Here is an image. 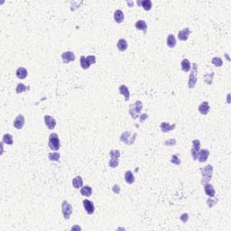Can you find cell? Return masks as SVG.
Listing matches in <instances>:
<instances>
[{
  "label": "cell",
  "mask_w": 231,
  "mask_h": 231,
  "mask_svg": "<svg viewBox=\"0 0 231 231\" xmlns=\"http://www.w3.org/2000/svg\"><path fill=\"white\" fill-rule=\"evenodd\" d=\"M143 109V103L140 100L136 101L129 107V114L133 119H137L140 117V113Z\"/></svg>",
  "instance_id": "6da1fadb"
},
{
  "label": "cell",
  "mask_w": 231,
  "mask_h": 231,
  "mask_svg": "<svg viewBox=\"0 0 231 231\" xmlns=\"http://www.w3.org/2000/svg\"><path fill=\"white\" fill-rule=\"evenodd\" d=\"M190 69H191V71H190V78H189V81H188V87L190 89H193L197 83V73H198L197 63L191 64Z\"/></svg>",
  "instance_id": "7a4b0ae2"
},
{
  "label": "cell",
  "mask_w": 231,
  "mask_h": 231,
  "mask_svg": "<svg viewBox=\"0 0 231 231\" xmlns=\"http://www.w3.org/2000/svg\"><path fill=\"white\" fill-rule=\"evenodd\" d=\"M48 145H49L50 149H52V151H58L61 148L60 139H59V137H58V135L56 133H52L49 136Z\"/></svg>",
  "instance_id": "3957f363"
},
{
  "label": "cell",
  "mask_w": 231,
  "mask_h": 231,
  "mask_svg": "<svg viewBox=\"0 0 231 231\" xmlns=\"http://www.w3.org/2000/svg\"><path fill=\"white\" fill-rule=\"evenodd\" d=\"M201 174H202V180H201V184L205 185L206 183H209V181L211 179L212 174H213V167L210 164L207 165L204 169L201 170Z\"/></svg>",
  "instance_id": "277c9868"
},
{
  "label": "cell",
  "mask_w": 231,
  "mask_h": 231,
  "mask_svg": "<svg viewBox=\"0 0 231 231\" xmlns=\"http://www.w3.org/2000/svg\"><path fill=\"white\" fill-rule=\"evenodd\" d=\"M137 136V135L136 133H134L133 136L131 137V133H130V132L125 131V132H124V133L121 135V137H120V141H121L122 143L127 145H133V144L135 143Z\"/></svg>",
  "instance_id": "5b68a950"
},
{
  "label": "cell",
  "mask_w": 231,
  "mask_h": 231,
  "mask_svg": "<svg viewBox=\"0 0 231 231\" xmlns=\"http://www.w3.org/2000/svg\"><path fill=\"white\" fill-rule=\"evenodd\" d=\"M96 62V57L93 55H89V56H81L80 57V66L81 68L84 70H87L90 67L91 64H94Z\"/></svg>",
  "instance_id": "8992f818"
},
{
  "label": "cell",
  "mask_w": 231,
  "mask_h": 231,
  "mask_svg": "<svg viewBox=\"0 0 231 231\" xmlns=\"http://www.w3.org/2000/svg\"><path fill=\"white\" fill-rule=\"evenodd\" d=\"M72 206L67 201H63L61 203V211L63 214V217L65 219H69L72 213Z\"/></svg>",
  "instance_id": "52a82bcc"
},
{
  "label": "cell",
  "mask_w": 231,
  "mask_h": 231,
  "mask_svg": "<svg viewBox=\"0 0 231 231\" xmlns=\"http://www.w3.org/2000/svg\"><path fill=\"white\" fill-rule=\"evenodd\" d=\"M201 150V142L200 140L198 139H195L192 141V147H191V150H190V154H191V156L193 158V160H197V157H198V154H199Z\"/></svg>",
  "instance_id": "ba28073f"
},
{
  "label": "cell",
  "mask_w": 231,
  "mask_h": 231,
  "mask_svg": "<svg viewBox=\"0 0 231 231\" xmlns=\"http://www.w3.org/2000/svg\"><path fill=\"white\" fill-rule=\"evenodd\" d=\"M61 59L65 64H68L75 60V54L72 52H65L61 54Z\"/></svg>",
  "instance_id": "9c48e42d"
},
{
  "label": "cell",
  "mask_w": 231,
  "mask_h": 231,
  "mask_svg": "<svg viewBox=\"0 0 231 231\" xmlns=\"http://www.w3.org/2000/svg\"><path fill=\"white\" fill-rule=\"evenodd\" d=\"M44 123H45L46 126L48 127V129H50V130H52L56 125V120L54 119V117H52L49 115L44 116Z\"/></svg>",
  "instance_id": "30bf717a"
},
{
  "label": "cell",
  "mask_w": 231,
  "mask_h": 231,
  "mask_svg": "<svg viewBox=\"0 0 231 231\" xmlns=\"http://www.w3.org/2000/svg\"><path fill=\"white\" fill-rule=\"evenodd\" d=\"M83 206H84V209H85V210L87 211L88 214L91 215V214L94 213V211H95V206H94V204H93L92 201H89V200H84V201H83Z\"/></svg>",
  "instance_id": "8fae6325"
},
{
  "label": "cell",
  "mask_w": 231,
  "mask_h": 231,
  "mask_svg": "<svg viewBox=\"0 0 231 231\" xmlns=\"http://www.w3.org/2000/svg\"><path fill=\"white\" fill-rule=\"evenodd\" d=\"M209 155H210V151L209 150H207V149L200 150L199 154H198L197 160H199V162H205L208 160Z\"/></svg>",
  "instance_id": "7c38bea8"
},
{
  "label": "cell",
  "mask_w": 231,
  "mask_h": 231,
  "mask_svg": "<svg viewBox=\"0 0 231 231\" xmlns=\"http://www.w3.org/2000/svg\"><path fill=\"white\" fill-rule=\"evenodd\" d=\"M190 34V30L189 28H184L178 32V38L180 41H187L189 38V35Z\"/></svg>",
  "instance_id": "4fadbf2b"
},
{
  "label": "cell",
  "mask_w": 231,
  "mask_h": 231,
  "mask_svg": "<svg viewBox=\"0 0 231 231\" xmlns=\"http://www.w3.org/2000/svg\"><path fill=\"white\" fill-rule=\"evenodd\" d=\"M24 125V117L23 115H18L14 121V126L17 129H22Z\"/></svg>",
  "instance_id": "5bb4252c"
},
{
  "label": "cell",
  "mask_w": 231,
  "mask_h": 231,
  "mask_svg": "<svg viewBox=\"0 0 231 231\" xmlns=\"http://www.w3.org/2000/svg\"><path fill=\"white\" fill-rule=\"evenodd\" d=\"M204 191H205L206 195L209 196L210 198H213L215 196V193H216L213 185H211L210 183H206L204 185Z\"/></svg>",
  "instance_id": "9a60e30c"
},
{
  "label": "cell",
  "mask_w": 231,
  "mask_h": 231,
  "mask_svg": "<svg viewBox=\"0 0 231 231\" xmlns=\"http://www.w3.org/2000/svg\"><path fill=\"white\" fill-rule=\"evenodd\" d=\"M176 125L173 124V125H170L169 123L167 122H162L161 124V130L163 132V133H167V132H170L172 130H173L175 128Z\"/></svg>",
  "instance_id": "2e32d148"
},
{
  "label": "cell",
  "mask_w": 231,
  "mask_h": 231,
  "mask_svg": "<svg viewBox=\"0 0 231 231\" xmlns=\"http://www.w3.org/2000/svg\"><path fill=\"white\" fill-rule=\"evenodd\" d=\"M210 104L208 101H204V102L201 103V105L199 106V111L202 115H207L210 111Z\"/></svg>",
  "instance_id": "e0dca14e"
},
{
  "label": "cell",
  "mask_w": 231,
  "mask_h": 231,
  "mask_svg": "<svg viewBox=\"0 0 231 231\" xmlns=\"http://www.w3.org/2000/svg\"><path fill=\"white\" fill-rule=\"evenodd\" d=\"M119 92L121 95H123L125 97V101H128L129 100V97H130V92H129V89L128 88L125 86V85H121L119 87Z\"/></svg>",
  "instance_id": "ac0fdd59"
},
{
  "label": "cell",
  "mask_w": 231,
  "mask_h": 231,
  "mask_svg": "<svg viewBox=\"0 0 231 231\" xmlns=\"http://www.w3.org/2000/svg\"><path fill=\"white\" fill-rule=\"evenodd\" d=\"M27 75H28V72H27V70L25 68L20 67V68H18L16 70V76H17V78H19L21 80H24V79H25L27 77Z\"/></svg>",
  "instance_id": "d6986e66"
},
{
  "label": "cell",
  "mask_w": 231,
  "mask_h": 231,
  "mask_svg": "<svg viewBox=\"0 0 231 231\" xmlns=\"http://www.w3.org/2000/svg\"><path fill=\"white\" fill-rule=\"evenodd\" d=\"M181 66H182V70L183 72H189L190 71L191 64H190V61L188 59H183L182 61Z\"/></svg>",
  "instance_id": "ffe728a7"
},
{
  "label": "cell",
  "mask_w": 231,
  "mask_h": 231,
  "mask_svg": "<svg viewBox=\"0 0 231 231\" xmlns=\"http://www.w3.org/2000/svg\"><path fill=\"white\" fill-rule=\"evenodd\" d=\"M124 18H125V15L121 10H117L114 13V19L117 24H121L124 21Z\"/></svg>",
  "instance_id": "44dd1931"
},
{
  "label": "cell",
  "mask_w": 231,
  "mask_h": 231,
  "mask_svg": "<svg viewBox=\"0 0 231 231\" xmlns=\"http://www.w3.org/2000/svg\"><path fill=\"white\" fill-rule=\"evenodd\" d=\"M117 45V48H118V50H119L120 52H125V51L127 49V47H128L127 42H126L125 39H123V38H121V39L118 40Z\"/></svg>",
  "instance_id": "7402d4cb"
},
{
  "label": "cell",
  "mask_w": 231,
  "mask_h": 231,
  "mask_svg": "<svg viewBox=\"0 0 231 231\" xmlns=\"http://www.w3.org/2000/svg\"><path fill=\"white\" fill-rule=\"evenodd\" d=\"M137 5L142 6V7L145 10V11H149L152 8V2L150 0H144V1H138Z\"/></svg>",
  "instance_id": "603a6c76"
},
{
  "label": "cell",
  "mask_w": 231,
  "mask_h": 231,
  "mask_svg": "<svg viewBox=\"0 0 231 231\" xmlns=\"http://www.w3.org/2000/svg\"><path fill=\"white\" fill-rule=\"evenodd\" d=\"M125 181L126 183H128V184L134 183V182H135V176H134L133 173L130 172V171H127V172L125 173Z\"/></svg>",
  "instance_id": "cb8c5ba5"
},
{
  "label": "cell",
  "mask_w": 231,
  "mask_h": 231,
  "mask_svg": "<svg viewBox=\"0 0 231 231\" xmlns=\"http://www.w3.org/2000/svg\"><path fill=\"white\" fill-rule=\"evenodd\" d=\"M72 185L75 189H80L83 185V181L80 176H77L72 180Z\"/></svg>",
  "instance_id": "d4e9b609"
},
{
  "label": "cell",
  "mask_w": 231,
  "mask_h": 231,
  "mask_svg": "<svg viewBox=\"0 0 231 231\" xmlns=\"http://www.w3.org/2000/svg\"><path fill=\"white\" fill-rule=\"evenodd\" d=\"M136 28L138 29V30H141V31H144V32H146V29H147V24L144 21V20H138L136 24H135Z\"/></svg>",
  "instance_id": "484cf974"
},
{
  "label": "cell",
  "mask_w": 231,
  "mask_h": 231,
  "mask_svg": "<svg viewBox=\"0 0 231 231\" xmlns=\"http://www.w3.org/2000/svg\"><path fill=\"white\" fill-rule=\"evenodd\" d=\"M176 45V38L173 35H169L167 37V46L169 48H174Z\"/></svg>",
  "instance_id": "4316f807"
},
{
  "label": "cell",
  "mask_w": 231,
  "mask_h": 231,
  "mask_svg": "<svg viewBox=\"0 0 231 231\" xmlns=\"http://www.w3.org/2000/svg\"><path fill=\"white\" fill-rule=\"evenodd\" d=\"M80 193H81L82 196L90 197L91 194H92V188H91L90 186H84V187H81Z\"/></svg>",
  "instance_id": "83f0119b"
},
{
  "label": "cell",
  "mask_w": 231,
  "mask_h": 231,
  "mask_svg": "<svg viewBox=\"0 0 231 231\" xmlns=\"http://www.w3.org/2000/svg\"><path fill=\"white\" fill-rule=\"evenodd\" d=\"M3 143H5V144H7V145H12L13 143H14L13 136L10 135V134H6V135H4V137H3Z\"/></svg>",
  "instance_id": "f1b7e54d"
},
{
  "label": "cell",
  "mask_w": 231,
  "mask_h": 231,
  "mask_svg": "<svg viewBox=\"0 0 231 231\" xmlns=\"http://www.w3.org/2000/svg\"><path fill=\"white\" fill-rule=\"evenodd\" d=\"M29 89H30V88H29V87L25 86L24 84L19 83V84L16 86V89H15V91H16V93H17V94H20V93L24 92V91H27V90H29Z\"/></svg>",
  "instance_id": "f546056e"
},
{
  "label": "cell",
  "mask_w": 231,
  "mask_h": 231,
  "mask_svg": "<svg viewBox=\"0 0 231 231\" xmlns=\"http://www.w3.org/2000/svg\"><path fill=\"white\" fill-rule=\"evenodd\" d=\"M213 76H214V72H210V73L206 74V75L204 76V81H205V83L208 84V85H211V84H212V81H213Z\"/></svg>",
  "instance_id": "4dcf8cb0"
},
{
  "label": "cell",
  "mask_w": 231,
  "mask_h": 231,
  "mask_svg": "<svg viewBox=\"0 0 231 231\" xmlns=\"http://www.w3.org/2000/svg\"><path fill=\"white\" fill-rule=\"evenodd\" d=\"M60 154L59 153H50L48 154V158L50 161H55V162H59L60 161Z\"/></svg>",
  "instance_id": "1f68e13d"
},
{
  "label": "cell",
  "mask_w": 231,
  "mask_h": 231,
  "mask_svg": "<svg viewBox=\"0 0 231 231\" xmlns=\"http://www.w3.org/2000/svg\"><path fill=\"white\" fill-rule=\"evenodd\" d=\"M212 63L217 66V67H221L222 64H223V61L221 60L220 57H214L212 59Z\"/></svg>",
  "instance_id": "d6a6232c"
},
{
  "label": "cell",
  "mask_w": 231,
  "mask_h": 231,
  "mask_svg": "<svg viewBox=\"0 0 231 231\" xmlns=\"http://www.w3.org/2000/svg\"><path fill=\"white\" fill-rule=\"evenodd\" d=\"M109 155L111 159H118L120 157V152L118 150H111Z\"/></svg>",
  "instance_id": "836d02e7"
},
{
  "label": "cell",
  "mask_w": 231,
  "mask_h": 231,
  "mask_svg": "<svg viewBox=\"0 0 231 231\" xmlns=\"http://www.w3.org/2000/svg\"><path fill=\"white\" fill-rule=\"evenodd\" d=\"M118 163H119L118 159H110V161L108 162V165L111 168H116L118 166Z\"/></svg>",
  "instance_id": "e575fe53"
},
{
  "label": "cell",
  "mask_w": 231,
  "mask_h": 231,
  "mask_svg": "<svg viewBox=\"0 0 231 231\" xmlns=\"http://www.w3.org/2000/svg\"><path fill=\"white\" fill-rule=\"evenodd\" d=\"M171 162L173 163V164H176V165H180V164H181V160L179 159V157H178L177 154H174V155L172 156Z\"/></svg>",
  "instance_id": "d590c367"
},
{
  "label": "cell",
  "mask_w": 231,
  "mask_h": 231,
  "mask_svg": "<svg viewBox=\"0 0 231 231\" xmlns=\"http://www.w3.org/2000/svg\"><path fill=\"white\" fill-rule=\"evenodd\" d=\"M175 144H176L175 139H170V140H167L166 142H164V145H174Z\"/></svg>",
  "instance_id": "8d00e7d4"
},
{
  "label": "cell",
  "mask_w": 231,
  "mask_h": 231,
  "mask_svg": "<svg viewBox=\"0 0 231 231\" xmlns=\"http://www.w3.org/2000/svg\"><path fill=\"white\" fill-rule=\"evenodd\" d=\"M180 218H181V220L182 221V222H187L188 221V219H189V215L187 214V213H184V214H182L181 217H180Z\"/></svg>",
  "instance_id": "74e56055"
},
{
  "label": "cell",
  "mask_w": 231,
  "mask_h": 231,
  "mask_svg": "<svg viewBox=\"0 0 231 231\" xmlns=\"http://www.w3.org/2000/svg\"><path fill=\"white\" fill-rule=\"evenodd\" d=\"M207 204L210 206V208H212L214 205H216V204H217V201H212V200L209 199V200L207 201Z\"/></svg>",
  "instance_id": "f35d334b"
},
{
  "label": "cell",
  "mask_w": 231,
  "mask_h": 231,
  "mask_svg": "<svg viewBox=\"0 0 231 231\" xmlns=\"http://www.w3.org/2000/svg\"><path fill=\"white\" fill-rule=\"evenodd\" d=\"M113 191H114L116 194H119V193H120V188H119V186H118L117 184H116V185L113 186Z\"/></svg>",
  "instance_id": "ab89813d"
},
{
  "label": "cell",
  "mask_w": 231,
  "mask_h": 231,
  "mask_svg": "<svg viewBox=\"0 0 231 231\" xmlns=\"http://www.w3.org/2000/svg\"><path fill=\"white\" fill-rule=\"evenodd\" d=\"M139 117H140V122H141V123H143L145 120H146V119H147L148 116H147V114H142Z\"/></svg>",
  "instance_id": "60d3db41"
},
{
  "label": "cell",
  "mask_w": 231,
  "mask_h": 231,
  "mask_svg": "<svg viewBox=\"0 0 231 231\" xmlns=\"http://www.w3.org/2000/svg\"><path fill=\"white\" fill-rule=\"evenodd\" d=\"M74 229H78V230H80L81 228H80V227H79V226H74V227H72V230H74Z\"/></svg>",
  "instance_id": "b9f144b4"
}]
</instances>
